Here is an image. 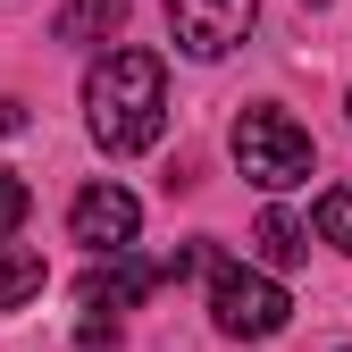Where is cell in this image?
Listing matches in <instances>:
<instances>
[{"label": "cell", "mask_w": 352, "mask_h": 352, "mask_svg": "<svg viewBox=\"0 0 352 352\" xmlns=\"http://www.w3.org/2000/svg\"><path fill=\"white\" fill-rule=\"evenodd\" d=\"M84 126L109 160L126 151H151L160 126H168V67L160 51H101L93 76H84Z\"/></svg>", "instance_id": "6da1fadb"}, {"label": "cell", "mask_w": 352, "mask_h": 352, "mask_svg": "<svg viewBox=\"0 0 352 352\" xmlns=\"http://www.w3.org/2000/svg\"><path fill=\"white\" fill-rule=\"evenodd\" d=\"M227 143H235V168L252 176L260 193H294V185H311V168H319L311 126H302L294 109H277V101H252Z\"/></svg>", "instance_id": "7a4b0ae2"}, {"label": "cell", "mask_w": 352, "mask_h": 352, "mask_svg": "<svg viewBox=\"0 0 352 352\" xmlns=\"http://www.w3.org/2000/svg\"><path fill=\"white\" fill-rule=\"evenodd\" d=\"M210 319L218 336H235V344H260V336H277L294 319V302L269 269H243V260H210Z\"/></svg>", "instance_id": "3957f363"}, {"label": "cell", "mask_w": 352, "mask_h": 352, "mask_svg": "<svg viewBox=\"0 0 352 352\" xmlns=\"http://www.w3.org/2000/svg\"><path fill=\"white\" fill-rule=\"evenodd\" d=\"M252 17H260V0H168V34L185 59H227L252 34Z\"/></svg>", "instance_id": "277c9868"}, {"label": "cell", "mask_w": 352, "mask_h": 352, "mask_svg": "<svg viewBox=\"0 0 352 352\" xmlns=\"http://www.w3.org/2000/svg\"><path fill=\"white\" fill-rule=\"evenodd\" d=\"M135 227H143V201L126 193V185H84V193H76V210H67V235L93 252V260L126 252V243H135Z\"/></svg>", "instance_id": "5b68a950"}, {"label": "cell", "mask_w": 352, "mask_h": 352, "mask_svg": "<svg viewBox=\"0 0 352 352\" xmlns=\"http://www.w3.org/2000/svg\"><path fill=\"white\" fill-rule=\"evenodd\" d=\"M126 25V0H76V9H59L51 42H67V51H93V42H109Z\"/></svg>", "instance_id": "8992f818"}, {"label": "cell", "mask_w": 352, "mask_h": 352, "mask_svg": "<svg viewBox=\"0 0 352 352\" xmlns=\"http://www.w3.org/2000/svg\"><path fill=\"white\" fill-rule=\"evenodd\" d=\"M42 252H25V243H0V311H17V302H34L42 294Z\"/></svg>", "instance_id": "52a82bcc"}, {"label": "cell", "mask_w": 352, "mask_h": 352, "mask_svg": "<svg viewBox=\"0 0 352 352\" xmlns=\"http://www.w3.org/2000/svg\"><path fill=\"white\" fill-rule=\"evenodd\" d=\"M252 243H260V260H269V269H302V260H311V235H302L285 210L260 218V235H252Z\"/></svg>", "instance_id": "ba28073f"}, {"label": "cell", "mask_w": 352, "mask_h": 352, "mask_svg": "<svg viewBox=\"0 0 352 352\" xmlns=\"http://www.w3.org/2000/svg\"><path fill=\"white\" fill-rule=\"evenodd\" d=\"M319 243L352 252V185H327V193H319Z\"/></svg>", "instance_id": "9c48e42d"}, {"label": "cell", "mask_w": 352, "mask_h": 352, "mask_svg": "<svg viewBox=\"0 0 352 352\" xmlns=\"http://www.w3.org/2000/svg\"><path fill=\"white\" fill-rule=\"evenodd\" d=\"M25 210H34V193L17 185V176H0V243H9V235L25 227Z\"/></svg>", "instance_id": "30bf717a"}, {"label": "cell", "mask_w": 352, "mask_h": 352, "mask_svg": "<svg viewBox=\"0 0 352 352\" xmlns=\"http://www.w3.org/2000/svg\"><path fill=\"white\" fill-rule=\"evenodd\" d=\"M84 352H118V327H101V319H84Z\"/></svg>", "instance_id": "8fae6325"}, {"label": "cell", "mask_w": 352, "mask_h": 352, "mask_svg": "<svg viewBox=\"0 0 352 352\" xmlns=\"http://www.w3.org/2000/svg\"><path fill=\"white\" fill-rule=\"evenodd\" d=\"M302 9H327V0H302Z\"/></svg>", "instance_id": "7c38bea8"}, {"label": "cell", "mask_w": 352, "mask_h": 352, "mask_svg": "<svg viewBox=\"0 0 352 352\" xmlns=\"http://www.w3.org/2000/svg\"><path fill=\"white\" fill-rule=\"evenodd\" d=\"M344 109H352V101H344Z\"/></svg>", "instance_id": "4fadbf2b"}]
</instances>
